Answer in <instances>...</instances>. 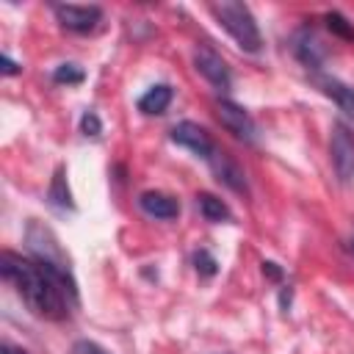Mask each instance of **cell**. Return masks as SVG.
<instances>
[{
  "mask_svg": "<svg viewBox=\"0 0 354 354\" xmlns=\"http://www.w3.org/2000/svg\"><path fill=\"white\" fill-rule=\"evenodd\" d=\"M0 274L6 282L14 285L19 299L39 318L64 321V318H69V310L77 304V296L33 257H22V254L6 249L0 254Z\"/></svg>",
  "mask_w": 354,
  "mask_h": 354,
  "instance_id": "cell-1",
  "label": "cell"
},
{
  "mask_svg": "<svg viewBox=\"0 0 354 354\" xmlns=\"http://www.w3.org/2000/svg\"><path fill=\"white\" fill-rule=\"evenodd\" d=\"M25 243H28V249H30V254H33V260H39L55 279H61L75 296H77V282H75V277H72V268H69V260L64 257V252H61V246H58V241H55V235L44 227V224H39V221H30L28 224V230H25Z\"/></svg>",
  "mask_w": 354,
  "mask_h": 354,
  "instance_id": "cell-2",
  "label": "cell"
},
{
  "mask_svg": "<svg viewBox=\"0 0 354 354\" xmlns=\"http://www.w3.org/2000/svg\"><path fill=\"white\" fill-rule=\"evenodd\" d=\"M210 11H213V17L218 19V25L238 41L241 50H246V53H257V50L263 47L260 28H257L252 11H249L243 3L221 0V3H210Z\"/></svg>",
  "mask_w": 354,
  "mask_h": 354,
  "instance_id": "cell-3",
  "label": "cell"
},
{
  "mask_svg": "<svg viewBox=\"0 0 354 354\" xmlns=\"http://www.w3.org/2000/svg\"><path fill=\"white\" fill-rule=\"evenodd\" d=\"M329 155H332V166L340 183H348L354 177V133L335 122L332 127V138H329Z\"/></svg>",
  "mask_w": 354,
  "mask_h": 354,
  "instance_id": "cell-4",
  "label": "cell"
},
{
  "mask_svg": "<svg viewBox=\"0 0 354 354\" xmlns=\"http://www.w3.org/2000/svg\"><path fill=\"white\" fill-rule=\"evenodd\" d=\"M55 19L61 22V28L72 30V33H88L100 25L102 19V8L100 6H75V3H55L53 6Z\"/></svg>",
  "mask_w": 354,
  "mask_h": 354,
  "instance_id": "cell-5",
  "label": "cell"
},
{
  "mask_svg": "<svg viewBox=\"0 0 354 354\" xmlns=\"http://www.w3.org/2000/svg\"><path fill=\"white\" fill-rule=\"evenodd\" d=\"M194 66H196V72H199L210 86H216L218 91H227V88H230L232 75H230L224 58H221L210 44H199V47L194 50Z\"/></svg>",
  "mask_w": 354,
  "mask_h": 354,
  "instance_id": "cell-6",
  "label": "cell"
},
{
  "mask_svg": "<svg viewBox=\"0 0 354 354\" xmlns=\"http://www.w3.org/2000/svg\"><path fill=\"white\" fill-rule=\"evenodd\" d=\"M216 116H218V122H221L235 138H241V141H246V144H254V138H257L254 119H252L238 102H232V100H216Z\"/></svg>",
  "mask_w": 354,
  "mask_h": 354,
  "instance_id": "cell-7",
  "label": "cell"
},
{
  "mask_svg": "<svg viewBox=\"0 0 354 354\" xmlns=\"http://www.w3.org/2000/svg\"><path fill=\"white\" fill-rule=\"evenodd\" d=\"M169 136H171L174 144L191 149L194 155H199V158H205V160H210L213 152H216V144H213L210 133H207L205 127H199L196 122H177Z\"/></svg>",
  "mask_w": 354,
  "mask_h": 354,
  "instance_id": "cell-8",
  "label": "cell"
},
{
  "mask_svg": "<svg viewBox=\"0 0 354 354\" xmlns=\"http://www.w3.org/2000/svg\"><path fill=\"white\" fill-rule=\"evenodd\" d=\"M293 53H296V58L307 69H318L324 64V58H326V47L321 44V39L315 36V30H310V28H301L293 36Z\"/></svg>",
  "mask_w": 354,
  "mask_h": 354,
  "instance_id": "cell-9",
  "label": "cell"
},
{
  "mask_svg": "<svg viewBox=\"0 0 354 354\" xmlns=\"http://www.w3.org/2000/svg\"><path fill=\"white\" fill-rule=\"evenodd\" d=\"M207 163H210V169L216 171V177H218L227 188H232V191H238V194L246 191V174H243V169H241L227 152H218V149H216Z\"/></svg>",
  "mask_w": 354,
  "mask_h": 354,
  "instance_id": "cell-10",
  "label": "cell"
},
{
  "mask_svg": "<svg viewBox=\"0 0 354 354\" xmlns=\"http://www.w3.org/2000/svg\"><path fill=\"white\" fill-rule=\"evenodd\" d=\"M138 207H141L147 216L163 218V221L180 216V202H177L174 196L163 194V191H144V194L138 196Z\"/></svg>",
  "mask_w": 354,
  "mask_h": 354,
  "instance_id": "cell-11",
  "label": "cell"
},
{
  "mask_svg": "<svg viewBox=\"0 0 354 354\" xmlns=\"http://www.w3.org/2000/svg\"><path fill=\"white\" fill-rule=\"evenodd\" d=\"M313 80H315V86L326 94V97H332L335 102H337V108L340 111H346L348 116H354V88H348L346 83H340L337 77H329V75H313Z\"/></svg>",
  "mask_w": 354,
  "mask_h": 354,
  "instance_id": "cell-12",
  "label": "cell"
},
{
  "mask_svg": "<svg viewBox=\"0 0 354 354\" xmlns=\"http://www.w3.org/2000/svg\"><path fill=\"white\" fill-rule=\"evenodd\" d=\"M171 97H174L171 86H166V83H158V86L147 88V91L138 97V111H141V113H149V116H152V113H163V111L169 108Z\"/></svg>",
  "mask_w": 354,
  "mask_h": 354,
  "instance_id": "cell-13",
  "label": "cell"
},
{
  "mask_svg": "<svg viewBox=\"0 0 354 354\" xmlns=\"http://www.w3.org/2000/svg\"><path fill=\"white\" fill-rule=\"evenodd\" d=\"M47 199H50L55 207H61V210H72V207H75V205H72L69 185H66V177H64V166L55 169L53 183H50V191H47Z\"/></svg>",
  "mask_w": 354,
  "mask_h": 354,
  "instance_id": "cell-14",
  "label": "cell"
},
{
  "mask_svg": "<svg viewBox=\"0 0 354 354\" xmlns=\"http://www.w3.org/2000/svg\"><path fill=\"white\" fill-rule=\"evenodd\" d=\"M196 205H199V210H202V216L207 221H227L230 218V207L218 196H213V194H199Z\"/></svg>",
  "mask_w": 354,
  "mask_h": 354,
  "instance_id": "cell-15",
  "label": "cell"
},
{
  "mask_svg": "<svg viewBox=\"0 0 354 354\" xmlns=\"http://www.w3.org/2000/svg\"><path fill=\"white\" fill-rule=\"evenodd\" d=\"M326 28L332 30V33H337L340 39H348V41H354V25L340 14V11H329L326 17Z\"/></svg>",
  "mask_w": 354,
  "mask_h": 354,
  "instance_id": "cell-16",
  "label": "cell"
},
{
  "mask_svg": "<svg viewBox=\"0 0 354 354\" xmlns=\"http://www.w3.org/2000/svg\"><path fill=\"white\" fill-rule=\"evenodd\" d=\"M53 80H55V83H66V86L83 83V69H80V66H75V64H61V66H55Z\"/></svg>",
  "mask_w": 354,
  "mask_h": 354,
  "instance_id": "cell-17",
  "label": "cell"
},
{
  "mask_svg": "<svg viewBox=\"0 0 354 354\" xmlns=\"http://www.w3.org/2000/svg\"><path fill=\"white\" fill-rule=\"evenodd\" d=\"M216 257L207 252V249H199V252H194V268L202 274V277H213L216 274Z\"/></svg>",
  "mask_w": 354,
  "mask_h": 354,
  "instance_id": "cell-18",
  "label": "cell"
},
{
  "mask_svg": "<svg viewBox=\"0 0 354 354\" xmlns=\"http://www.w3.org/2000/svg\"><path fill=\"white\" fill-rule=\"evenodd\" d=\"M80 130H83V136H100V133H102L100 116H97L94 111H86L83 119H80Z\"/></svg>",
  "mask_w": 354,
  "mask_h": 354,
  "instance_id": "cell-19",
  "label": "cell"
},
{
  "mask_svg": "<svg viewBox=\"0 0 354 354\" xmlns=\"http://www.w3.org/2000/svg\"><path fill=\"white\" fill-rule=\"evenodd\" d=\"M69 354H108V351H105L102 346L91 343V340H77V343H72Z\"/></svg>",
  "mask_w": 354,
  "mask_h": 354,
  "instance_id": "cell-20",
  "label": "cell"
},
{
  "mask_svg": "<svg viewBox=\"0 0 354 354\" xmlns=\"http://www.w3.org/2000/svg\"><path fill=\"white\" fill-rule=\"evenodd\" d=\"M0 64H3V72H6V75H17V72H19V66H17V64H14V61H11V58H8L6 53H3Z\"/></svg>",
  "mask_w": 354,
  "mask_h": 354,
  "instance_id": "cell-21",
  "label": "cell"
},
{
  "mask_svg": "<svg viewBox=\"0 0 354 354\" xmlns=\"http://www.w3.org/2000/svg\"><path fill=\"white\" fill-rule=\"evenodd\" d=\"M263 274H268V277H274V279L282 277V271L277 268V263H263Z\"/></svg>",
  "mask_w": 354,
  "mask_h": 354,
  "instance_id": "cell-22",
  "label": "cell"
},
{
  "mask_svg": "<svg viewBox=\"0 0 354 354\" xmlns=\"http://www.w3.org/2000/svg\"><path fill=\"white\" fill-rule=\"evenodd\" d=\"M0 354H28L25 348H19V346H11V343H3V348H0Z\"/></svg>",
  "mask_w": 354,
  "mask_h": 354,
  "instance_id": "cell-23",
  "label": "cell"
},
{
  "mask_svg": "<svg viewBox=\"0 0 354 354\" xmlns=\"http://www.w3.org/2000/svg\"><path fill=\"white\" fill-rule=\"evenodd\" d=\"M348 249H351V254H354V232H351V241H348Z\"/></svg>",
  "mask_w": 354,
  "mask_h": 354,
  "instance_id": "cell-24",
  "label": "cell"
}]
</instances>
